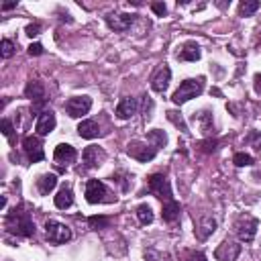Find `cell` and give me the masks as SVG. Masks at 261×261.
<instances>
[{"instance_id": "cell-37", "label": "cell", "mask_w": 261, "mask_h": 261, "mask_svg": "<svg viewBox=\"0 0 261 261\" xmlns=\"http://www.w3.org/2000/svg\"><path fill=\"white\" fill-rule=\"evenodd\" d=\"M2 135L4 137H10L12 135V122L8 119H2Z\"/></svg>"}, {"instance_id": "cell-21", "label": "cell", "mask_w": 261, "mask_h": 261, "mask_svg": "<svg viewBox=\"0 0 261 261\" xmlns=\"http://www.w3.org/2000/svg\"><path fill=\"white\" fill-rule=\"evenodd\" d=\"M180 210H182L180 202L169 200V202H166L164 210H161V216H164V220H166V222H176V220L180 218Z\"/></svg>"}, {"instance_id": "cell-8", "label": "cell", "mask_w": 261, "mask_h": 261, "mask_svg": "<svg viewBox=\"0 0 261 261\" xmlns=\"http://www.w3.org/2000/svg\"><path fill=\"white\" fill-rule=\"evenodd\" d=\"M23 147H24V153H27V157L33 161V164H37V161H43L45 159V151H43V143L39 137H24L23 141Z\"/></svg>"}, {"instance_id": "cell-6", "label": "cell", "mask_w": 261, "mask_h": 261, "mask_svg": "<svg viewBox=\"0 0 261 261\" xmlns=\"http://www.w3.org/2000/svg\"><path fill=\"white\" fill-rule=\"evenodd\" d=\"M45 231H47V239H49V243H53V245L68 243V241L71 239V231H70L66 225L57 222V220H47Z\"/></svg>"}, {"instance_id": "cell-2", "label": "cell", "mask_w": 261, "mask_h": 261, "mask_svg": "<svg viewBox=\"0 0 261 261\" xmlns=\"http://www.w3.org/2000/svg\"><path fill=\"white\" fill-rule=\"evenodd\" d=\"M202 90H204V78H188L180 84V88L176 92H173L171 100H173V104H184V102L192 100V98L200 96Z\"/></svg>"}, {"instance_id": "cell-13", "label": "cell", "mask_w": 261, "mask_h": 261, "mask_svg": "<svg viewBox=\"0 0 261 261\" xmlns=\"http://www.w3.org/2000/svg\"><path fill=\"white\" fill-rule=\"evenodd\" d=\"M241 255V245L233 243V241H222L218 245V249L214 251V257L220 261H235Z\"/></svg>"}, {"instance_id": "cell-12", "label": "cell", "mask_w": 261, "mask_h": 261, "mask_svg": "<svg viewBox=\"0 0 261 261\" xmlns=\"http://www.w3.org/2000/svg\"><path fill=\"white\" fill-rule=\"evenodd\" d=\"M169 80H171V70L167 66H159L151 76V88L155 92H166L169 86Z\"/></svg>"}, {"instance_id": "cell-33", "label": "cell", "mask_w": 261, "mask_h": 261, "mask_svg": "<svg viewBox=\"0 0 261 261\" xmlns=\"http://www.w3.org/2000/svg\"><path fill=\"white\" fill-rule=\"evenodd\" d=\"M151 10L155 12L157 17H164L166 12H167V6H166L164 2H153V4H151Z\"/></svg>"}, {"instance_id": "cell-4", "label": "cell", "mask_w": 261, "mask_h": 261, "mask_svg": "<svg viewBox=\"0 0 261 261\" xmlns=\"http://www.w3.org/2000/svg\"><path fill=\"white\" fill-rule=\"evenodd\" d=\"M147 186H149V192H151L153 196H157V198H161V200H166V202L173 200V198H171V184H169V180L166 176H161V173H153V176L149 178Z\"/></svg>"}, {"instance_id": "cell-15", "label": "cell", "mask_w": 261, "mask_h": 261, "mask_svg": "<svg viewBox=\"0 0 261 261\" xmlns=\"http://www.w3.org/2000/svg\"><path fill=\"white\" fill-rule=\"evenodd\" d=\"M137 113V100L131 96H125V98H120V102L117 104V117L120 120H127L131 119L133 115Z\"/></svg>"}, {"instance_id": "cell-35", "label": "cell", "mask_w": 261, "mask_h": 261, "mask_svg": "<svg viewBox=\"0 0 261 261\" xmlns=\"http://www.w3.org/2000/svg\"><path fill=\"white\" fill-rule=\"evenodd\" d=\"M43 53V45L41 43H31L29 45V55H41Z\"/></svg>"}, {"instance_id": "cell-36", "label": "cell", "mask_w": 261, "mask_h": 261, "mask_svg": "<svg viewBox=\"0 0 261 261\" xmlns=\"http://www.w3.org/2000/svg\"><path fill=\"white\" fill-rule=\"evenodd\" d=\"M39 31H41L39 23H33V24H29V27H27V35L29 37H37V35H39Z\"/></svg>"}, {"instance_id": "cell-1", "label": "cell", "mask_w": 261, "mask_h": 261, "mask_svg": "<svg viewBox=\"0 0 261 261\" xmlns=\"http://www.w3.org/2000/svg\"><path fill=\"white\" fill-rule=\"evenodd\" d=\"M6 229L10 233H15V235H21V237H33L35 235V222L24 208H15L6 216Z\"/></svg>"}, {"instance_id": "cell-3", "label": "cell", "mask_w": 261, "mask_h": 261, "mask_svg": "<svg viewBox=\"0 0 261 261\" xmlns=\"http://www.w3.org/2000/svg\"><path fill=\"white\" fill-rule=\"evenodd\" d=\"M257 229H259V220L251 214H241L235 222V231H237L239 239L245 241V243H251L257 235Z\"/></svg>"}, {"instance_id": "cell-29", "label": "cell", "mask_w": 261, "mask_h": 261, "mask_svg": "<svg viewBox=\"0 0 261 261\" xmlns=\"http://www.w3.org/2000/svg\"><path fill=\"white\" fill-rule=\"evenodd\" d=\"M233 164L237 167H245V166H251L253 164V157L249 153H235L233 157Z\"/></svg>"}, {"instance_id": "cell-22", "label": "cell", "mask_w": 261, "mask_h": 261, "mask_svg": "<svg viewBox=\"0 0 261 261\" xmlns=\"http://www.w3.org/2000/svg\"><path fill=\"white\" fill-rule=\"evenodd\" d=\"M24 96L31 98V100L39 102V100H45V88L41 82H29L27 88H24Z\"/></svg>"}, {"instance_id": "cell-27", "label": "cell", "mask_w": 261, "mask_h": 261, "mask_svg": "<svg viewBox=\"0 0 261 261\" xmlns=\"http://www.w3.org/2000/svg\"><path fill=\"white\" fill-rule=\"evenodd\" d=\"M259 6H261L259 0H245V2L239 4V15L241 17H251L253 12L259 10Z\"/></svg>"}, {"instance_id": "cell-34", "label": "cell", "mask_w": 261, "mask_h": 261, "mask_svg": "<svg viewBox=\"0 0 261 261\" xmlns=\"http://www.w3.org/2000/svg\"><path fill=\"white\" fill-rule=\"evenodd\" d=\"M200 147H202V151H204V153H213V151H214V147H216V141H210V139H208V141H202Z\"/></svg>"}, {"instance_id": "cell-14", "label": "cell", "mask_w": 261, "mask_h": 261, "mask_svg": "<svg viewBox=\"0 0 261 261\" xmlns=\"http://www.w3.org/2000/svg\"><path fill=\"white\" fill-rule=\"evenodd\" d=\"M55 125H57L55 115L51 113V110H43V113L39 115V119H37V122H35V131H37V135L45 137L55 129Z\"/></svg>"}, {"instance_id": "cell-25", "label": "cell", "mask_w": 261, "mask_h": 261, "mask_svg": "<svg viewBox=\"0 0 261 261\" xmlns=\"http://www.w3.org/2000/svg\"><path fill=\"white\" fill-rule=\"evenodd\" d=\"M194 122H198L204 133H210V131H213V115H210L208 110H202V113L194 115Z\"/></svg>"}, {"instance_id": "cell-23", "label": "cell", "mask_w": 261, "mask_h": 261, "mask_svg": "<svg viewBox=\"0 0 261 261\" xmlns=\"http://www.w3.org/2000/svg\"><path fill=\"white\" fill-rule=\"evenodd\" d=\"M180 59L182 61H198L200 59V47L196 43H186L184 49L180 51Z\"/></svg>"}, {"instance_id": "cell-31", "label": "cell", "mask_w": 261, "mask_h": 261, "mask_svg": "<svg viewBox=\"0 0 261 261\" xmlns=\"http://www.w3.org/2000/svg\"><path fill=\"white\" fill-rule=\"evenodd\" d=\"M247 143L253 145L255 151L261 153V133H259V131H251L249 135H247Z\"/></svg>"}, {"instance_id": "cell-40", "label": "cell", "mask_w": 261, "mask_h": 261, "mask_svg": "<svg viewBox=\"0 0 261 261\" xmlns=\"http://www.w3.org/2000/svg\"><path fill=\"white\" fill-rule=\"evenodd\" d=\"M17 6V2H4L2 4V10H10V8H15Z\"/></svg>"}, {"instance_id": "cell-19", "label": "cell", "mask_w": 261, "mask_h": 261, "mask_svg": "<svg viewBox=\"0 0 261 261\" xmlns=\"http://www.w3.org/2000/svg\"><path fill=\"white\" fill-rule=\"evenodd\" d=\"M55 186H57L55 173H43V176H39V180H37V190H39V194H43V196H47Z\"/></svg>"}, {"instance_id": "cell-38", "label": "cell", "mask_w": 261, "mask_h": 261, "mask_svg": "<svg viewBox=\"0 0 261 261\" xmlns=\"http://www.w3.org/2000/svg\"><path fill=\"white\" fill-rule=\"evenodd\" d=\"M188 261H208V259H206V255H204V253L198 251V253H190Z\"/></svg>"}, {"instance_id": "cell-9", "label": "cell", "mask_w": 261, "mask_h": 261, "mask_svg": "<svg viewBox=\"0 0 261 261\" xmlns=\"http://www.w3.org/2000/svg\"><path fill=\"white\" fill-rule=\"evenodd\" d=\"M106 194H108V190H106V186L100 180H90L88 184H86V200H88L90 204L104 202Z\"/></svg>"}, {"instance_id": "cell-24", "label": "cell", "mask_w": 261, "mask_h": 261, "mask_svg": "<svg viewBox=\"0 0 261 261\" xmlns=\"http://www.w3.org/2000/svg\"><path fill=\"white\" fill-rule=\"evenodd\" d=\"M147 141H151V145H153L155 149L166 147V145H167V135H166L164 131H159V129H153V131L147 133Z\"/></svg>"}, {"instance_id": "cell-28", "label": "cell", "mask_w": 261, "mask_h": 261, "mask_svg": "<svg viewBox=\"0 0 261 261\" xmlns=\"http://www.w3.org/2000/svg\"><path fill=\"white\" fill-rule=\"evenodd\" d=\"M167 119L173 122V125H176L182 133H186V135H188L190 131H188V125H186V122H184V119H182V113H176V110H167Z\"/></svg>"}, {"instance_id": "cell-26", "label": "cell", "mask_w": 261, "mask_h": 261, "mask_svg": "<svg viewBox=\"0 0 261 261\" xmlns=\"http://www.w3.org/2000/svg\"><path fill=\"white\" fill-rule=\"evenodd\" d=\"M137 218H139L141 225H151L153 222V210L149 204H141L137 206Z\"/></svg>"}, {"instance_id": "cell-32", "label": "cell", "mask_w": 261, "mask_h": 261, "mask_svg": "<svg viewBox=\"0 0 261 261\" xmlns=\"http://www.w3.org/2000/svg\"><path fill=\"white\" fill-rule=\"evenodd\" d=\"M2 57L4 59H8V57H12V53H15V43H12L10 39H2Z\"/></svg>"}, {"instance_id": "cell-7", "label": "cell", "mask_w": 261, "mask_h": 261, "mask_svg": "<svg viewBox=\"0 0 261 261\" xmlns=\"http://www.w3.org/2000/svg\"><path fill=\"white\" fill-rule=\"evenodd\" d=\"M127 153L137 159V161H143V164H147V161L155 159L157 155V149L153 145H147V143H139V141H133L127 145Z\"/></svg>"}, {"instance_id": "cell-18", "label": "cell", "mask_w": 261, "mask_h": 261, "mask_svg": "<svg viewBox=\"0 0 261 261\" xmlns=\"http://www.w3.org/2000/svg\"><path fill=\"white\" fill-rule=\"evenodd\" d=\"M78 135L82 139H96L100 135V127H98L96 120H82L78 125Z\"/></svg>"}, {"instance_id": "cell-10", "label": "cell", "mask_w": 261, "mask_h": 261, "mask_svg": "<svg viewBox=\"0 0 261 261\" xmlns=\"http://www.w3.org/2000/svg\"><path fill=\"white\" fill-rule=\"evenodd\" d=\"M133 21H135V15H129V12H119V15L106 17V24L117 33H125L127 29H131Z\"/></svg>"}, {"instance_id": "cell-11", "label": "cell", "mask_w": 261, "mask_h": 261, "mask_svg": "<svg viewBox=\"0 0 261 261\" xmlns=\"http://www.w3.org/2000/svg\"><path fill=\"white\" fill-rule=\"evenodd\" d=\"M82 159H84L86 167H100V166L104 164V159H106V153L102 151L100 147L90 145V147H86V149H84Z\"/></svg>"}, {"instance_id": "cell-17", "label": "cell", "mask_w": 261, "mask_h": 261, "mask_svg": "<svg viewBox=\"0 0 261 261\" xmlns=\"http://www.w3.org/2000/svg\"><path fill=\"white\" fill-rule=\"evenodd\" d=\"M214 231H216V220L210 216H204L196 229V237H198V241H206Z\"/></svg>"}, {"instance_id": "cell-16", "label": "cell", "mask_w": 261, "mask_h": 261, "mask_svg": "<svg viewBox=\"0 0 261 261\" xmlns=\"http://www.w3.org/2000/svg\"><path fill=\"white\" fill-rule=\"evenodd\" d=\"M78 153H76V149H73L71 145L68 143H61L55 147V151H53V159L59 161V164H71V161H76Z\"/></svg>"}, {"instance_id": "cell-30", "label": "cell", "mask_w": 261, "mask_h": 261, "mask_svg": "<svg viewBox=\"0 0 261 261\" xmlns=\"http://www.w3.org/2000/svg\"><path fill=\"white\" fill-rule=\"evenodd\" d=\"M88 222L92 229H106L110 225V218L108 216H90Z\"/></svg>"}, {"instance_id": "cell-20", "label": "cell", "mask_w": 261, "mask_h": 261, "mask_svg": "<svg viewBox=\"0 0 261 261\" xmlns=\"http://www.w3.org/2000/svg\"><path fill=\"white\" fill-rule=\"evenodd\" d=\"M73 204V192H71V188L70 186H64L59 192H57V196H55V206L59 208V210H66V208H70Z\"/></svg>"}, {"instance_id": "cell-39", "label": "cell", "mask_w": 261, "mask_h": 261, "mask_svg": "<svg viewBox=\"0 0 261 261\" xmlns=\"http://www.w3.org/2000/svg\"><path fill=\"white\" fill-rule=\"evenodd\" d=\"M253 86H255V92L261 94V73H255V78H253Z\"/></svg>"}, {"instance_id": "cell-5", "label": "cell", "mask_w": 261, "mask_h": 261, "mask_svg": "<svg viewBox=\"0 0 261 261\" xmlns=\"http://www.w3.org/2000/svg\"><path fill=\"white\" fill-rule=\"evenodd\" d=\"M92 108V98L90 96H73L66 102V113L71 119H80L84 115H88Z\"/></svg>"}]
</instances>
